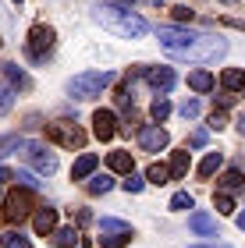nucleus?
<instances>
[{
	"label": "nucleus",
	"instance_id": "obj_1",
	"mask_svg": "<svg viewBox=\"0 0 245 248\" xmlns=\"http://www.w3.org/2000/svg\"><path fill=\"white\" fill-rule=\"evenodd\" d=\"M160 46L178 61H217L228 53V39H213V36H199L192 29H178V25H160L157 29Z\"/></svg>",
	"mask_w": 245,
	"mask_h": 248
},
{
	"label": "nucleus",
	"instance_id": "obj_2",
	"mask_svg": "<svg viewBox=\"0 0 245 248\" xmlns=\"http://www.w3.org/2000/svg\"><path fill=\"white\" fill-rule=\"evenodd\" d=\"M93 21L103 25L107 32H114V36H121V39H142L149 32L146 18H139L131 7H117V4H96Z\"/></svg>",
	"mask_w": 245,
	"mask_h": 248
},
{
	"label": "nucleus",
	"instance_id": "obj_3",
	"mask_svg": "<svg viewBox=\"0 0 245 248\" xmlns=\"http://www.w3.org/2000/svg\"><path fill=\"white\" fill-rule=\"evenodd\" d=\"M110 82H114V71H82L68 82V96L71 99H96Z\"/></svg>",
	"mask_w": 245,
	"mask_h": 248
},
{
	"label": "nucleus",
	"instance_id": "obj_4",
	"mask_svg": "<svg viewBox=\"0 0 245 248\" xmlns=\"http://www.w3.org/2000/svg\"><path fill=\"white\" fill-rule=\"evenodd\" d=\"M47 139L64 145V149H82L85 145V131L75 121H50L47 124Z\"/></svg>",
	"mask_w": 245,
	"mask_h": 248
},
{
	"label": "nucleus",
	"instance_id": "obj_5",
	"mask_svg": "<svg viewBox=\"0 0 245 248\" xmlns=\"http://www.w3.org/2000/svg\"><path fill=\"white\" fill-rule=\"evenodd\" d=\"M53 39H57V32H53L50 25H32V29H29V39H25L29 57H32V61H43V57L50 53Z\"/></svg>",
	"mask_w": 245,
	"mask_h": 248
},
{
	"label": "nucleus",
	"instance_id": "obj_6",
	"mask_svg": "<svg viewBox=\"0 0 245 248\" xmlns=\"http://www.w3.org/2000/svg\"><path fill=\"white\" fill-rule=\"evenodd\" d=\"M32 209H36V199H32V191H29V188H18V191H11V195H7L4 217H7L11 223H21Z\"/></svg>",
	"mask_w": 245,
	"mask_h": 248
},
{
	"label": "nucleus",
	"instance_id": "obj_7",
	"mask_svg": "<svg viewBox=\"0 0 245 248\" xmlns=\"http://www.w3.org/2000/svg\"><path fill=\"white\" fill-rule=\"evenodd\" d=\"M21 153H25V160L36 167L39 174H53V170H57V156H53L50 149H43V145L25 142V145H21Z\"/></svg>",
	"mask_w": 245,
	"mask_h": 248
},
{
	"label": "nucleus",
	"instance_id": "obj_8",
	"mask_svg": "<svg viewBox=\"0 0 245 248\" xmlns=\"http://www.w3.org/2000/svg\"><path fill=\"white\" fill-rule=\"evenodd\" d=\"M139 145L146 153H160V149L171 145V135H167L160 124H142V128H139Z\"/></svg>",
	"mask_w": 245,
	"mask_h": 248
},
{
	"label": "nucleus",
	"instance_id": "obj_9",
	"mask_svg": "<svg viewBox=\"0 0 245 248\" xmlns=\"http://www.w3.org/2000/svg\"><path fill=\"white\" fill-rule=\"evenodd\" d=\"M93 135L99 142H110L117 135V114L114 110H96L93 114Z\"/></svg>",
	"mask_w": 245,
	"mask_h": 248
},
{
	"label": "nucleus",
	"instance_id": "obj_10",
	"mask_svg": "<svg viewBox=\"0 0 245 248\" xmlns=\"http://www.w3.org/2000/svg\"><path fill=\"white\" fill-rule=\"evenodd\" d=\"M146 82L157 89V93H167V89H171L178 78H174L171 67H146Z\"/></svg>",
	"mask_w": 245,
	"mask_h": 248
},
{
	"label": "nucleus",
	"instance_id": "obj_11",
	"mask_svg": "<svg viewBox=\"0 0 245 248\" xmlns=\"http://www.w3.org/2000/svg\"><path fill=\"white\" fill-rule=\"evenodd\" d=\"M107 167H110L114 174H131V170H135V163H131V153H128V149L107 153Z\"/></svg>",
	"mask_w": 245,
	"mask_h": 248
},
{
	"label": "nucleus",
	"instance_id": "obj_12",
	"mask_svg": "<svg viewBox=\"0 0 245 248\" xmlns=\"http://www.w3.org/2000/svg\"><path fill=\"white\" fill-rule=\"evenodd\" d=\"M96 167H99V156L96 153H82L79 160H75V167H71V177H75V181H85Z\"/></svg>",
	"mask_w": 245,
	"mask_h": 248
},
{
	"label": "nucleus",
	"instance_id": "obj_13",
	"mask_svg": "<svg viewBox=\"0 0 245 248\" xmlns=\"http://www.w3.org/2000/svg\"><path fill=\"white\" fill-rule=\"evenodd\" d=\"M32 227H36V234H53L57 231V209H39L36 217H32Z\"/></svg>",
	"mask_w": 245,
	"mask_h": 248
},
{
	"label": "nucleus",
	"instance_id": "obj_14",
	"mask_svg": "<svg viewBox=\"0 0 245 248\" xmlns=\"http://www.w3.org/2000/svg\"><path fill=\"white\" fill-rule=\"evenodd\" d=\"M188 227H192L196 234H206V238H220L217 234V223L206 217V213H192V217H188Z\"/></svg>",
	"mask_w": 245,
	"mask_h": 248
},
{
	"label": "nucleus",
	"instance_id": "obj_15",
	"mask_svg": "<svg viewBox=\"0 0 245 248\" xmlns=\"http://www.w3.org/2000/svg\"><path fill=\"white\" fill-rule=\"evenodd\" d=\"M4 78H7V82L15 85V89H21V93H29V89H32V78L21 71L18 64H4Z\"/></svg>",
	"mask_w": 245,
	"mask_h": 248
},
{
	"label": "nucleus",
	"instance_id": "obj_16",
	"mask_svg": "<svg viewBox=\"0 0 245 248\" xmlns=\"http://www.w3.org/2000/svg\"><path fill=\"white\" fill-rule=\"evenodd\" d=\"M220 85H224L228 93H238V89H245V71L242 67H228V71L220 75Z\"/></svg>",
	"mask_w": 245,
	"mask_h": 248
},
{
	"label": "nucleus",
	"instance_id": "obj_17",
	"mask_svg": "<svg viewBox=\"0 0 245 248\" xmlns=\"http://www.w3.org/2000/svg\"><path fill=\"white\" fill-rule=\"evenodd\" d=\"M131 238H135V231H110V234L99 238V245L103 248H125V245H131Z\"/></svg>",
	"mask_w": 245,
	"mask_h": 248
},
{
	"label": "nucleus",
	"instance_id": "obj_18",
	"mask_svg": "<svg viewBox=\"0 0 245 248\" xmlns=\"http://www.w3.org/2000/svg\"><path fill=\"white\" fill-rule=\"evenodd\" d=\"M188 163H192L188 149H181V153H174V156H171V177H174V181H181V177L188 174Z\"/></svg>",
	"mask_w": 245,
	"mask_h": 248
},
{
	"label": "nucleus",
	"instance_id": "obj_19",
	"mask_svg": "<svg viewBox=\"0 0 245 248\" xmlns=\"http://www.w3.org/2000/svg\"><path fill=\"white\" fill-rule=\"evenodd\" d=\"M188 89H192V93H210V89H213V75L210 71H192L188 75Z\"/></svg>",
	"mask_w": 245,
	"mask_h": 248
},
{
	"label": "nucleus",
	"instance_id": "obj_20",
	"mask_svg": "<svg viewBox=\"0 0 245 248\" xmlns=\"http://www.w3.org/2000/svg\"><path fill=\"white\" fill-rule=\"evenodd\" d=\"M220 163H224V156H220V153H206L203 163H199V177H203V181H206V177H213L220 170Z\"/></svg>",
	"mask_w": 245,
	"mask_h": 248
},
{
	"label": "nucleus",
	"instance_id": "obj_21",
	"mask_svg": "<svg viewBox=\"0 0 245 248\" xmlns=\"http://www.w3.org/2000/svg\"><path fill=\"white\" fill-rule=\"evenodd\" d=\"M146 181L149 185H167V181H171V167H167V163H149Z\"/></svg>",
	"mask_w": 245,
	"mask_h": 248
},
{
	"label": "nucleus",
	"instance_id": "obj_22",
	"mask_svg": "<svg viewBox=\"0 0 245 248\" xmlns=\"http://www.w3.org/2000/svg\"><path fill=\"white\" fill-rule=\"evenodd\" d=\"M85 188H89V195H107V191L114 188V177H110V174H96Z\"/></svg>",
	"mask_w": 245,
	"mask_h": 248
},
{
	"label": "nucleus",
	"instance_id": "obj_23",
	"mask_svg": "<svg viewBox=\"0 0 245 248\" xmlns=\"http://www.w3.org/2000/svg\"><path fill=\"white\" fill-rule=\"evenodd\" d=\"M53 241H57L61 248H75V245H79V231H75V227H57V231H53Z\"/></svg>",
	"mask_w": 245,
	"mask_h": 248
},
{
	"label": "nucleus",
	"instance_id": "obj_24",
	"mask_svg": "<svg viewBox=\"0 0 245 248\" xmlns=\"http://www.w3.org/2000/svg\"><path fill=\"white\" fill-rule=\"evenodd\" d=\"M149 114H153V121H157V124H163L167 117H171V103H167V96H157V99H153Z\"/></svg>",
	"mask_w": 245,
	"mask_h": 248
},
{
	"label": "nucleus",
	"instance_id": "obj_25",
	"mask_svg": "<svg viewBox=\"0 0 245 248\" xmlns=\"http://www.w3.org/2000/svg\"><path fill=\"white\" fill-rule=\"evenodd\" d=\"M0 245L4 248H32V241L25 238V234H18V231H7L4 238H0Z\"/></svg>",
	"mask_w": 245,
	"mask_h": 248
},
{
	"label": "nucleus",
	"instance_id": "obj_26",
	"mask_svg": "<svg viewBox=\"0 0 245 248\" xmlns=\"http://www.w3.org/2000/svg\"><path fill=\"white\" fill-rule=\"evenodd\" d=\"M213 209L228 217V213H235V199H231L228 191H217V195H213Z\"/></svg>",
	"mask_w": 245,
	"mask_h": 248
},
{
	"label": "nucleus",
	"instance_id": "obj_27",
	"mask_svg": "<svg viewBox=\"0 0 245 248\" xmlns=\"http://www.w3.org/2000/svg\"><path fill=\"white\" fill-rule=\"evenodd\" d=\"M121 188H125L128 195H139V191L146 188V181H142V177H139L135 170H131V174H125V181H121Z\"/></svg>",
	"mask_w": 245,
	"mask_h": 248
},
{
	"label": "nucleus",
	"instance_id": "obj_28",
	"mask_svg": "<svg viewBox=\"0 0 245 248\" xmlns=\"http://www.w3.org/2000/svg\"><path fill=\"white\" fill-rule=\"evenodd\" d=\"M21 145H25V142H21L18 135H0V156H7V153H18Z\"/></svg>",
	"mask_w": 245,
	"mask_h": 248
},
{
	"label": "nucleus",
	"instance_id": "obj_29",
	"mask_svg": "<svg viewBox=\"0 0 245 248\" xmlns=\"http://www.w3.org/2000/svg\"><path fill=\"white\" fill-rule=\"evenodd\" d=\"M15 181H18L21 188H29V191H39V188H43V181H36V174H29V170H18Z\"/></svg>",
	"mask_w": 245,
	"mask_h": 248
},
{
	"label": "nucleus",
	"instance_id": "obj_30",
	"mask_svg": "<svg viewBox=\"0 0 245 248\" xmlns=\"http://www.w3.org/2000/svg\"><path fill=\"white\" fill-rule=\"evenodd\" d=\"M220 188H224V191L242 188V174H238V170H224V174H220Z\"/></svg>",
	"mask_w": 245,
	"mask_h": 248
},
{
	"label": "nucleus",
	"instance_id": "obj_31",
	"mask_svg": "<svg viewBox=\"0 0 245 248\" xmlns=\"http://www.w3.org/2000/svg\"><path fill=\"white\" fill-rule=\"evenodd\" d=\"M11 107H15V89H11V85H0V117H4Z\"/></svg>",
	"mask_w": 245,
	"mask_h": 248
},
{
	"label": "nucleus",
	"instance_id": "obj_32",
	"mask_svg": "<svg viewBox=\"0 0 245 248\" xmlns=\"http://www.w3.org/2000/svg\"><path fill=\"white\" fill-rule=\"evenodd\" d=\"M196 206V199L188 195V191H174V199H171V209H192Z\"/></svg>",
	"mask_w": 245,
	"mask_h": 248
},
{
	"label": "nucleus",
	"instance_id": "obj_33",
	"mask_svg": "<svg viewBox=\"0 0 245 248\" xmlns=\"http://www.w3.org/2000/svg\"><path fill=\"white\" fill-rule=\"evenodd\" d=\"M99 231H103V234H110V231H131V227H128V223H121V220H110V217H103V220H99Z\"/></svg>",
	"mask_w": 245,
	"mask_h": 248
},
{
	"label": "nucleus",
	"instance_id": "obj_34",
	"mask_svg": "<svg viewBox=\"0 0 245 248\" xmlns=\"http://www.w3.org/2000/svg\"><path fill=\"white\" fill-rule=\"evenodd\" d=\"M181 117H185V121L199 117V99H185V103H181Z\"/></svg>",
	"mask_w": 245,
	"mask_h": 248
},
{
	"label": "nucleus",
	"instance_id": "obj_35",
	"mask_svg": "<svg viewBox=\"0 0 245 248\" xmlns=\"http://www.w3.org/2000/svg\"><path fill=\"white\" fill-rule=\"evenodd\" d=\"M224 124H228V114H224V110H213V114H210V128H213V131H220Z\"/></svg>",
	"mask_w": 245,
	"mask_h": 248
},
{
	"label": "nucleus",
	"instance_id": "obj_36",
	"mask_svg": "<svg viewBox=\"0 0 245 248\" xmlns=\"http://www.w3.org/2000/svg\"><path fill=\"white\" fill-rule=\"evenodd\" d=\"M171 11H174V18H178V21H192V15H196V11H188L185 4H178V7H171Z\"/></svg>",
	"mask_w": 245,
	"mask_h": 248
},
{
	"label": "nucleus",
	"instance_id": "obj_37",
	"mask_svg": "<svg viewBox=\"0 0 245 248\" xmlns=\"http://www.w3.org/2000/svg\"><path fill=\"white\" fill-rule=\"evenodd\" d=\"M217 103H220V110H224V107H231V103H235V93H228V89H224V93L217 96Z\"/></svg>",
	"mask_w": 245,
	"mask_h": 248
},
{
	"label": "nucleus",
	"instance_id": "obj_38",
	"mask_svg": "<svg viewBox=\"0 0 245 248\" xmlns=\"http://www.w3.org/2000/svg\"><path fill=\"white\" fill-rule=\"evenodd\" d=\"M188 142H192V145H206V131H196V135H192Z\"/></svg>",
	"mask_w": 245,
	"mask_h": 248
},
{
	"label": "nucleus",
	"instance_id": "obj_39",
	"mask_svg": "<svg viewBox=\"0 0 245 248\" xmlns=\"http://www.w3.org/2000/svg\"><path fill=\"white\" fill-rule=\"evenodd\" d=\"M7 181H15V174H11L7 167H0V185H7Z\"/></svg>",
	"mask_w": 245,
	"mask_h": 248
},
{
	"label": "nucleus",
	"instance_id": "obj_40",
	"mask_svg": "<svg viewBox=\"0 0 245 248\" xmlns=\"http://www.w3.org/2000/svg\"><path fill=\"white\" fill-rule=\"evenodd\" d=\"M238 131H242V139H245V114L238 117Z\"/></svg>",
	"mask_w": 245,
	"mask_h": 248
},
{
	"label": "nucleus",
	"instance_id": "obj_41",
	"mask_svg": "<svg viewBox=\"0 0 245 248\" xmlns=\"http://www.w3.org/2000/svg\"><path fill=\"white\" fill-rule=\"evenodd\" d=\"M238 227L245 231V213H238Z\"/></svg>",
	"mask_w": 245,
	"mask_h": 248
},
{
	"label": "nucleus",
	"instance_id": "obj_42",
	"mask_svg": "<svg viewBox=\"0 0 245 248\" xmlns=\"http://www.w3.org/2000/svg\"><path fill=\"white\" fill-rule=\"evenodd\" d=\"M192 248H224V245H192Z\"/></svg>",
	"mask_w": 245,
	"mask_h": 248
},
{
	"label": "nucleus",
	"instance_id": "obj_43",
	"mask_svg": "<svg viewBox=\"0 0 245 248\" xmlns=\"http://www.w3.org/2000/svg\"><path fill=\"white\" fill-rule=\"evenodd\" d=\"M146 4H163V0H146Z\"/></svg>",
	"mask_w": 245,
	"mask_h": 248
},
{
	"label": "nucleus",
	"instance_id": "obj_44",
	"mask_svg": "<svg viewBox=\"0 0 245 248\" xmlns=\"http://www.w3.org/2000/svg\"><path fill=\"white\" fill-rule=\"evenodd\" d=\"M121 4H135V0H121Z\"/></svg>",
	"mask_w": 245,
	"mask_h": 248
},
{
	"label": "nucleus",
	"instance_id": "obj_45",
	"mask_svg": "<svg viewBox=\"0 0 245 248\" xmlns=\"http://www.w3.org/2000/svg\"><path fill=\"white\" fill-rule=\"evenodd\" d=\"M224 4H238V0H224Z\"/></svg>",
	"mask_w": 245,
	"mask_h": 248
},
{
	"label": "nucleus",
	"instance_id": "obj_46",
	"mask_svg": "<svg viewBox=\"0 0 245 248\" xmlns=\"http://www.w3.org/2000/svg\"><path fill=\"white\" fill-rule=\"evenodd\" d=\"M0 46H4V39H0Z\"/></svg>",
	"mask_w": 245,
	"mask_h": 248
},
{
	"label": "nucleus",
	"instance_id": "obj_47",
	"mask_svg": "<svg viewBox=\"0 0 245 248\" xmlns=\"http://www.w3.org/2000/svg\"><path fill=\"white\" fill-rule=\"evenodd\" d=\"M15 4H21V0H15Z\"/></svg>",
	"mask_w": 245,
	"mask_h": 248
}]
</instances>
